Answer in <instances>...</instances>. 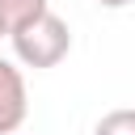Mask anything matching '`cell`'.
Wrapping results in <instances>:
<instances>
[{"instance_id": "4", "label": "cell", "mask_w": 135, "mask_h": 135, "mask_svg": "<svg viewBox=\"0 0 135 135\" xmlns=\"http://www.w3.org/2000/svg\"><path fill=\"white\" fill-rule=\"evenodd\" d=\"M93 135H135V110H110L97 118Z\"/></svg>"}, {"instance_id": "5", "label": "cell", "mask_w": 135, "mask_h": 135, "mask_svg": "<svg viewBox=\"0 0 135 135\" xmlns=\"http://www.w3.org/2000/svg\"><path fill=\"white\" fill-rule=\"evenodd\" d=\"M101 8H127V4H135V0H97Z\"/></svg>"}, {"instance_id": "1", "label": "cell", "mask_w": 135, "mask_h": 135, "mask_svg": "<svg viewBox=\"0 0 135 135\" xmlns=\"http://www.w3.org/2000/svg\"><path fill=\"white\" fill-rule=\"evenodd\" d=\"M8 38H13V55H17L25 68H34V72L55 68V63L68 59V51H72V30H68V21H63L59 13H42V17H34L30 25L13 30Z\"/></svg>"}, {"instance_id": "2", "label": "cell", "mask_w": 135, "mask_h": 135, "mask_svg": "<svg viewBox=\"0 0 135 135\" xmlns=\"http://www.w3.org/2000/svg\"><path fill=\"white\" fill-rule=\"evenodd\" d=\"M30 114V93L25 76L13 59H0V135H13Z\"/></svg>"}, {"instance_id": "6", "label": "cell", "mask_w": 135, "mask_h": 135, "mask_svg": "<svg viewBox=\"0 0 135 135\" xmlns=\"http://www.w3.org/2000/svg\"><path fill=\"white\" fill-rule=\"evenodd\" d=\"M0 38H4V25H0Z\"/></svg>"}, {"instance_id": "3", "label": "cell", "mask_w": 135, "mask_h": 135, "mask_svg": "<svg viewBox=\"0 0 135 135\" xmlns=\"http://www.w3.org/2000/svg\"><path fill=\"white\" fill-rule=\"evenodd\" d=\"M42 13H51V0H0V25H4V34L30 25Z\"/></svg>"}]
</instances>
